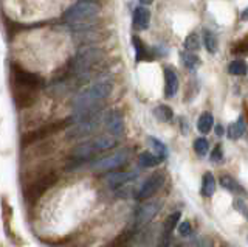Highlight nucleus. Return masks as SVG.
<instances>
[{
	"instance_id": "nucleus-1",
	"label": "nucleus",
	"mask_w": 248,
	"mask_h": 247,
	"mask_svg": "<svg viewBox=\"0 0 248 247\" xmlns=\"http://www.w3.org/2000/svg\"><path fill=\"white\" fill-rule=\"evenodd\" d=\"M113 86L110 81H98L85 87L73 99V118L76 123L95 120L101 109V103L110 97Z\"/></svg>"
},
{
	"instance_id": "nucleus-2",
	"label": "nucleus",
	"mask_w": 248,
	"mask_h": 247,
	"mask_svg": "<svg viewBox=\"0 0 248 247\" xmlns=\"http://www.w3.org/2000/svg\"><path fill=\"white\" fill-rule=\"evenodd\" d=\"M11 82L14 90V101L19 107H28L34 101L36 92L41 89L42 80L37 75L23 70L19 66L11 67Z\"/></svg>"
},
{
	"instance_id": "nucleus-3",
	"label": "nucleus",
	"mask_w": 248,
	"mask_h": 247,
	"mask_svg": "<svg viewBox=\"0 0 248 247\" xmlns=\"http://www.w3.org/2000/svg\"><path fill=\"white\" fill-rule=\"evenodd\" d=\"M104 61V51L101 49L87 47L81 50L73 59V72L81 78H89L93 68H96Z\"/></svg>"
},
{
	"instance_id": "nucleus-4",
	"label": "nucleus",
	"mask_w": 248,
	"mask_h": 247,
	"mask_svg": "<svg viewBox=\"0 0 248 247\" xmlns=\"http://www.w3.org/2000/svg\"><path fill=\"white\" fill-rule=\"evenodd\" d=\"M116 145V138L112 135H101V137H95L92 140H87L81 145H78L76 148L73 149L72 156L75 159H89L96 156V154L112 149L113 146Z\"/></svg>"
},
{
	"instance_id": "nucleus-5",
	"label": "nucleus",
	"mask_w": 248,
	"mask_h": 247,
	"mask_svg": "<svg viewBox=\"0 0 248 247\" xmlns=\"http://www.w3.org/2000/svg\"><path fill=\"white\" fill-rule=\"evenodd\" d=\"M99 14V6L93 3L92 0H79V2L73 3L70 8L64 13V20L68 24H84V22L93 20Z\"/></svg>"
},
{
	"instance_id": "nucleus-6",
	"label": "nucleus",
	"mask_w": 248,
	"mask_h": 247,
	"mask_svg": "<svg viewBox=\"0 0 248 247\" xmlns=\"http://www.w3.org/2000/svg\"><path fill=\"white\" fill-rule=\"evenodd\" d=\"M56 181H58V177L54 173H48L42 177H39L36 182H33L30 187H27V190L23 191V196L27 198L28 202H34V200H37L39 198H41L44 193L51 187V185H54Z\"/></svg>"
},
{
	"instance_id": "nucleus-7",
	"label": "nucleus",
	"mask_w": 248,
	"mask_h": 247,
	"mask_svg": "<svg viewBox=\"0 0 248 247\" xmlns=\"http://www.w3.org/2000/svg\"><path fill=\"white\" fill-rule=\"evenodd\" d=\"M165 174L163 173H155L152 174L151 177H147V179L141 183V187L138 188L137 191V199H147V198H152L155 193H157L161 187L163 183H165Z\"/></svg>"
},
{
	"instance_id": "nucleus-8",
	"label": "nucleus",
	"mask_w": 248,
	"mask_h": 247,
	"mask_svg": "<svg viewBox=\"0 0 248 247\" xmlns=\"http://www.w3.org/2000/svg\"><path fill=\"white\" fill-rule=\"evenodd\" d=\"M127 160V152L126 151H118L112 154V156H107V157H103L96 162H93L92 164V168L95 169V171H108V169H116L123 166L126 164Z\"/></svg>"
},
{
	"instance_id": "nucleus-9",
	"label": "nucleus",
	"mask_w": 248,
	"mask_h": 247,
	"mask_svg": "<svg viewBox=\"0 0 248 247\" xmlns=\"http://www.w3.org/2000/svg\"><path fill=\"white\" fill-rule=\"evenodd\" d=\"M160 208H161V202H160V200H149V202L143 204L137 210V214H135V226L141 227V226H146L147 222H151L155 218V216L158 214Z\"/></svg>"
},
{
	"instance_id": "nucleus-10",
	"label": "nucleus",
	"mask_w": 248,
	"mask_h": 247,
	"mask_svg": "<svg viewBox=\"0 0 248 247\" xmlns=\"http://www.w3.org/2000/svg\"><path fill=\"white\" fill-rule=\"evenodd\" d=\"M106 126L112 135L118 137L124 132V121L118 111H110L106 117Z\"/></svg>"
},
{
	"instance_id": "nucleus-11",
	"label": "nucleus",
	"mask_w": 248,
	"mask_h": 247,
	"mask_svg": "<svg viewBox=\"0 0 248 247\" xmlns=\"http://www.w3.org/2000/svg\"><path fill=\"white\" fill-rule=\"evenodd\" d=\"M137 176V173H112L107 176L106 182L110 188H121L124 185L130 183L132 181H135Z\"/></svg>"
},
{
	"instance_id": "nucleus-12",
	"label": "nucleus",
	"mask_w": 248,
	"mask_h": 247,
	"mask_svg": "<svg viewBox=\"0 0 248 247\" xmlns=\"http://www.w3.org/2000/svg\"><path fill=\"white\" fill-rule=\"evenodd\" d=\"M165 95L172 98L178 90V76L172 68H165Z\"/></svg>"
},
{
	"instance_id": "nucleus-13",
	"label": "nucleus",
	"mask_w": 248,
	"mask_h": 247,
	"mask_svg": "<svg viewBox=\"0 0 248 247\" xmlns=\"http://www.w3.org/2000/svg\"><path fill=\"white\" fill-rule=\"evenodd\" d=\"M134 28L135 30H146L149 27L151 22V13L144 6H138V8L134 11Z\"/></svg>"
},
{
	"instance_id": "nucleus-14",
	"label": "nucleus",
	"mask_w": 248,
	"mask_h": 247,
	"mask_svg": "<svg viewBox=\"0 0 248 247\" xmlns=\"http://www.w3.org/2000/svg\"><path fill=\"white\" fill-rule=\"evenodd\" d=\"M154 236H155V227H147V229H143L140 233H135L134 243H137V246L140 247H147V246H151Z\"/></svg>"
},
{
	"instance_id": "nucleus-15",
	"label": "nucleus",
	"mask_w": 248,
	"mask_h": 247,
	"mask_svg": "<svg viewBox=\"0 0 248 247\" xmlns=\"http://www.w3.org/2000/svg\"><path fill=\"white\" fill-rule=\"evenodd\" d=\"M163 159L158 157L155 152H141L138 157V164L141 165L143 168H152V166H157Z\"/></svg>"
},
{
	"instance_id": "nucleus-16",
	"label": "nucleus",
	"mask_w": 248,
	"mask_h": 247,
	"mask_svg": "<svg viewBox=\"0 0 248 247\" xmlns=\"http://www.w3.org/2000/svg\"><path fill=\"white\" fill-rule=\"evenodd\" d=\"M213 125H214V118L209 112H203L197 120V129L200 134H208L213 129Z\"/></svg>"
},
{
	"instance_id": "nucleus-17",
	"label": "nucleus",
	"mask_w": 248,
	"mask_h": 247,
	"mask_svg": "<svg viewBox=\"0 0 248 247\" xmlns=\"http://www.w3.org/2000/svg\"><path fill=\"white\" fill-rule=\"evenodd\" d=\"M132 44H134V49H135V58H137L138 63H140V61H147V59H151L149 51H147L146 45L143 44V41L140 39V37H137V36L132 37Z\"/></svg>"
},
{
	"instance_id": "nucleus-18",
	"label": "nucleus",
	"mask_w": 248,
	"mask_h": 247,
	"mask_svg": "<svg viewBox=\"0 0 248 247\" xmlns=\"http://www.w3.org/2000/svg\"><path fill=\"white\" fill-rule=\"evenodd\" d=\"M202 195L206 196V198H211L216 191V179L211 173H206L203 176V182H202Z\"/></svg>"
},
{
	"instance_id": "nucleus-19",
	"label": "nucleus",
	"mask_w": 248,
	"mask_h": 247,
	"mask_svg": "<svg viewBox=\"0 0 248 247\" xmlns=\"http://www.w3.org/2000/svg\"><path fill=\"white\" fill-rule=\"evenodd\" d=\"M228 72L231 75H236V76H242L248 73V64L245 63L244 59H234L232 63H230L228 66Z\"/></svg>"
},
{
	"instance_id": "nucleus-20",
	"label": "nucleus",
	"mask_w": 248,
	"mask_h": 247,
	"mask_svg": "<svg viewBox=\"0 0 248 247\" xmlns=\"http://www.w3.org/2000/svg\"><path fill=\"white\" fill-rule=\"evenodd\" d=\"M147 143H149V146L154 149V152L157 154L158 157H161V159H166L168 157V148H166V145L161 143L158 138L149 137V138H147Z\"/></svg>"
},
{
	"instance_id": "nucleus-21",
	"label": "nucleus",
	"mask_w": 248,
	"mask_h": 247,
	"mask_svg": "<svg viewBox=\"0 0 248 247\" xmlns=\"http://www.w3.org/2000/svg\"><path fill=\"white\" fill-rule=\"evenodd\" d=\"M220 185L225 190H228L231 193H244L242 187H240V185L230 176H222L220 177Z\"/></svg>"
},
{
	"instance_id": "nucleus-22",
	"label": "nucleus",
	"mask_w": 248,
	"mask_h": 247,
	"mask_svg": "<svg viewBox=\"0 0 248 247\" xmlns=\"http://www.w3.org/2000/svg\"><path fill=\"white\" fill-rule=\"evenodd\" d=\"M227 134H228L230 138H232V140H236V138L242 137L245 134V126H244L242 120H239L236 123H232V125H230L228 129H227Z\"/></svg>"
},
{
	"instance_id": "nucleus-23",
	"label": "nucleus",
	"mask_w": 248,
	"mask_h": 247,
	"mask_svg": "<svg viewBox=\"0 0 248 247\" xmlns=\"http://www.w3.org/2000/svg\"><path fill=\"white\" fill-rule=\"evenodd\" d=\"M180 216H182V213L180 212H174L172 214L169 216V218L166 219V222H165V229H163V235H169L170 231H172L175 227H177V224H178V221H180Z\"/></svg>"
},
{
	"instance_id": "nucleus-24",
	"label": "nucleus",
	"mask_w": 248,
	"mask_h": 247,
	"mask_svg": "<svg viewBox=\"0 0 248 247\" xmlns=\"http://www.w3.org/2000/svg\"><path fill=\"white\" fill-rule=\"evenodd\" d=\"M182 63L186 68H189V70H192V68H196L199 64H200V59L194 55V53L191 51H185L182 53Z\"/></svg>"
},
{
	"instance_id": "nucleus-25",
	"label": "nucleus",
	"mask_w": 248,
	"mask_h": 247,
	"mask_svg": "<svg viewBox=\"0 0 248 247\" xmlns=\"http://www.w3.org/2000/svg\"><path fill=\"white\" fill-rule=\"evenodd\" d=\"M200 37L197 33H191L188 37H186V41H185V47L188 51H196L200 49Z\"/></svg>"
},
{
	"instance_id": "nucleus-26",
	"label": "nucleus",
	"mask_w": 248,
	"mask_h": 247,
	"mask_svg": "<svg viewBox=\"0 0 248 247\" xmlns=\"http://www.w3.org/2000/svg\"><path fill=\"white\" fill-rule=\"evenodd\" d=\"M203 44L208 53H216L217 51V39L211 32H205L203 33Z\"/></svg>"
},
{
	"instance_id": "nucleus-27",
	"label": "nucleus",
	"mask_w": 248,
	"mask_h": 247,
	"mask_svg": "<svg viewBox=\"0 0 248 247\" xmlns=\"http://www.w3.org/2000/svg\"><path fill=\"white\" fill-rule=\"evenodd\" d=\"M208 149H209V143L206 138H197V140L194 142V151H196L197 156H200V157L206 156Z\"/></svg>"
},
{
	"instance_id": "nucleus-28",
	"label": "nucleus",
	"mask_w": 248,
	"mask_h": 247,
	"mask_svg": "<svg viewBox=\"0 0 248 247\" xmlns=\"http://www.w3.org/2000/svg\"><path fill=\"white\" fill-rule=\"evenodd\" d=\"M157 115L160 117V120H163V121H169V120H172V117H174V114H172V111H170V107L166 106V104L158 106Z\"/></svg>"
},
{
	"instance_id": "nucleus-29",
	"label": "nucleus",
	"mask_w": 248,
	"mask_h": 247,
	"mask_svg": "<svg viewBox=\"0 0 248 247\" xmlns=\"http://www.w3.org/2000/svg\"><path fill=\"white\" fill-rule=\"evenodd\" d=\"M232 205H234L236 210H239L240 213H242V216L248 221V207H247V204L244 202V200L237 198V199H234V202H232Z\"/></svg>"
},
{
	"instance_id": "nucleus-30",
	"label": "nucleus",
	"mask_w": 248,
	"mask_h": 247,
	"mask_svg": "<svg viewBox=\"0 0 248 247\" xmlns=\"http://www.w3.org/2000/svg\"><path fill=\"white\" fill-rule=\"evenodd\" d=\"M191 230H192V227H191L189 221H183L180 226H178V233H180L182 236H189Z\"/></svg>"
},
{
	"instance_id": "nucleus-31",
	"label": "nucleus",
	"mask_w": 248,
	"mask_h": 247,
	"mask_svg": "<svg viewBox=\"0 0 248 247\" xmlns=\"http://www.w3.org/2000/svg\"><path fill=\"white\" fill-rule=\"evenodd\" d=\"M222 159H223L222 148H220L219 145H217L216 148H214V151L211 152V160H213V162H216V164H217V162H222Z\"/></svg>"
},
{
	"instance_id": "nucleus-32",
	"label": "nucleus",
	"mask_w": 248,
	"mask_h": 247,
	"mask_svg": "<svg viewBox=\"0 0 248 247\" xmlns=\"http://www.w3.org/2000/svg\"><path fill=\"white\" fill-rule=\"evenodd\" d=\"M192 247H209V244H208L206 239H199V241H196L192 244Z\"/></svg>"
},
{
	"instance_id": "nucleus-33",
	"label": "nucleus",
	"mask_w": 248,
	"mask_h": 247,
	"mask_svg": "<svg viewBox=\"0 0 248 247\" xmlns=\"http://www.w3.org/2000/svg\"><path fill=\"white\" fill-rule=\"evenodd\" d=\"M242 19H244V20H247V19H248V8L242 13Z\"/></svg>"
},
{
	"instance_id": "nucleus-34",
	"label": "nucleus",
	"mask_w": 248,
	"mask_h": 247,
	"mask_svg": "<svg viewBox=\"0 0 248 247\" xmlns=\"http://www.w3.org/2000/svg\"><path fill=\"white\" fill-rule=\"evenodd\" d=\"M143 5H149V3H152V0H140Z\"/></svg>"
},
{
	"instance_id": "nucleus-35",
	"label": "nucleus",
	"mask_w": 248,
	"mask_h": 247,
	"mask_svg": "<svg viewBox=\"0 0 248 247\" xmlns=\"http://www.w3.org/2000/svg\"><path fill=\"white\" fill-rule=\"evenodd\" d=\"M217 134H219V135H222V134H223V131H222V128H220V126H217Z\"/></svg>"
},
{
	"instance_id": "nucleus-36",
	"label": "nucleus",
	"mask_w": 248,
	"mask_h": 247,
	"mask_svg": "<svg viewBox=\"0 0 248 247\" xmlns=\"http://www.w3.org/2000/svg\"><path fill=\"white\" fill-rule=\"evenodd\" d=\"M157 247H163V246H157Z\"/></svg>"
}]
</instances>
